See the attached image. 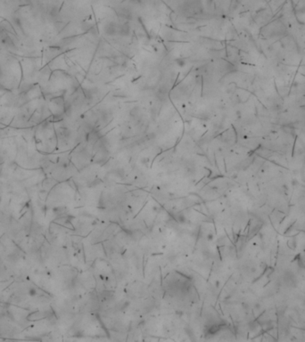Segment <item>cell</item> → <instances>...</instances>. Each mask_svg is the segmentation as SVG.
<instances>
[{
	"instance_id": "obj_1",
	"label": "cell",
	"mask_w": 305,
	"mask_h": 342,
	"mask_svg": "<svg viewBox=\"0 0 305 342\" xmlns=\"http://www.w3.org/2000/svg\"><path fill=\"white\" fill-rule=\"evenodd\" d=\"M34 141L36 149L44 154L52 153L56 150L57 137L53 118H48L36 126Z\"/></svg>"
},
{
	"instance_id": "obj_2",
	"label": "cell",
	"mask_w": 305,
	"mask_h": 342,
	"mask_svg": "<svg viewBox=\"0 0 305 342\" xmlns=\"http://www.w3.org/2000/svg\"><path fill=\"white\" fill-rule=\"evenodd\" d=\"M47 106L52 113L53 121H58L65 116V102L63 96H57L47 101Z\"/></svg>"
},
{
	"instance_id": "obj_3",
	"label": "cell",
	"mask_w": 305,
	"mask_h": 342,
	"mask_svg": "<svg viewBox=\"0 0 305 342\" xmlns=\"http://www.w3.org/2000/svg\"><path fill=\"white\" fill-rule=\"evenodd\" d=\"M104 31L108 37H116L120 36V25L114 22H109L105 25Z\"/></svg>"
}]
</instances>
